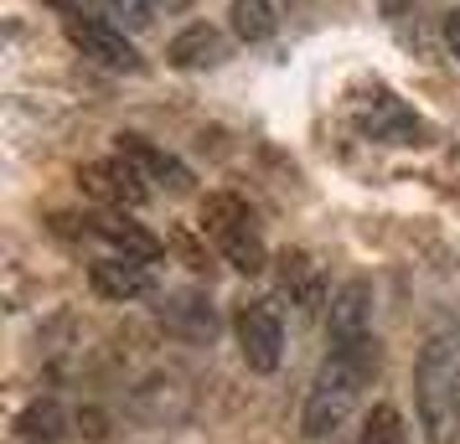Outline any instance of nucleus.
<instances>
[{"label": "nucleus", "mask_w": 460, "mask_h": 444, "mask_svg": "<svg viewBox=\"0 0 460 444\" xmlns=\"http://www.w3.org/2000/svg\"><path fill=\"white\" fill-rule=\"evenodd\" d=\"M383 367V346L377 336H362V341H347V346H332L326 367L315 372L311 393H305V414H300V434L305 440H332L341 423L352 419L362 387L377 378Z\"/></svg>", "instance_id": "f257e3e1"}, {"label": "nucleus", "mask_w": 460, "mask_h": 444, "mask_svg": "<svg viewBox=\"0 0 460 444\" xmlns=\"http://www.w3.org/2000/svg\"><path fill=\"white\" fill-rule=\"evenodd\" d=\"M414 408L429 444H460V346L456 341H424L414 361Z\"/></svg>", "instance_id": "f03ea898"}, {"label": "nucleus", "mask_w": 460, "mask_h": 444, "mask_svg": "<svg viewBox=\"0 0 460 444\" xmlns=\"http://www.w3.org/2000/svg\"><path fill=\"white\" fill-rule=\"evenodd\" d=\"M202 233L217 243V254L228 258L238 274H259L270 264V248H264V238L253 228L249 202L233 196V191H212L208 202H202Z\"/></svg>", "instance_id": "7ed1b4c3"}, {"label": "nucleus", "mask_w": 460, "mask_h": 444, "mask_svg": "<svg viewBox=\"0 0 460 444\" xmlns=\"http://www.w3.org/2000/svg\"><path fill=\"white\" fill-rule=\"evenodd\" d=\"M233 331H238V352L249 361V372H264L270 378L279 357H285V326H279V310L270 300H243L238 316H233Z\"/></svg>", "instance_id": "20e7f679"}, {"label": "nucleus", "mask_w": 460, "mask_h": 444, "mask_svg": "<svg viewBox=\"0 0 460 444\" xmlns=\"http://www.w3.org/2000/svg\"><path fill=\"white\" fill-rule=\"evenodd\" d=\"M67 42L78 47L88 63L109 67V73H140L146 67V57L125 37V26L99 22V16H67Z\"/></svg>", "instance_id": "39448f33"}, {"label": "nucleus", "mask_w": 460, "mask_h": 444, "mask_svg": "<svg viewBox=\"0 0 460 444\" xmlns=\"http://www.w3.org/2000/svg\"><path fill=\"white\" fill-rule=\"evenodd\" d=\"M78 181L93 202H109V207H146L150 202V187H146V170L125 161V155H114V161H88L78 170Z\"/></svg>", "instance_id": "423d86ee"}, {"label": "nucleus", "mask_w": 460, "mask_h": 444, "mask_svg": "<svg viewBox=\"0 0 460 444\" xmlns=\"http://www.w3.org/2000/svg\"><path fill=\"white\" fill-rule=\"evenodd\" d=\"M146 264H150V258L109 254V258H99V264H88V284H93V295L129 305V300H140V295H150V290H155V279H150Z\"/></svg>", "instance_id": "0eeeda50"}, {"label": "nucleus", "mask_w": 460, "mask_h": 444, "mask_svg": "<svg viewBox=\"0 0 460 444\" xmlns=\"http://www.w3.org/2000/svg\"><path fill=\"white\" fill-rule=\"evenodd\" d=\"M326 331H332V346L373 336V284H367V279H347V284L332 295Z\"/></svg>", "instance_id": "6e6552de"}, {"label": "nucleus", "mask_w": 460, "mask_h": 444, "mask_svg": "<svg viewBox=\"0 0 460 444\" xmlns=\"http://www.w3.org/2000/svg\"><path fill=\"white\" fill-rule=\"evenodd\" d=\"M119 155L125 161H135V166L146 170V181H161L166 191H191V170L171 155V150L161 145H150L146 135H135V129H125L119 135Z\"/></svg>", "instance_id": "1a4fd4ad"}, {"label": "nucleus", "mask_w": 460, "mask_h": 444, "mask_svg": "<svg viewBox=\"0 0 460 444\" xmlns=\"http://www.w3.org/2000/svg\"><path fill=\"white\" fill-rule=\"evenodd\" d=\"M88 238H104L114 254H129V258H161V238L146 233L140 222H129L125 212H104V217H88Z\"/></svg>", "instance_id": "9d476101"}, {"label": "nucleus", "mask_w": 460, "mask_h": 444, "mask_svg": "<svg viewBox=\"0 0 460 444\" xmlns=\"http://www.w3.org/2000/svg\"><path fill=\"white\" fill-rule=\"evenodd\" d=\"M166 63L181 67V73H197V67L223 63V31H217V26H208V22L181 26V31L171 37V47H166Z\"/></svg>", "instance_id": "9b49d317"}, {"label": "nucleus", "mask_w": 460, "mask_h": 444, "mask_svg": "<svg viewBox=\"0 0 460 444\" xmlns=\"http://www.w3.org/2000/svg\"><path fill=\"white\" fill-rule=\"evenodd\" d=\"M279 284H285V295L305 310V316H315L321 305H326V279H321V264H315L311 254H279Z\"/></svg>", "instance_id": "f8f14e48"}, {"label": "nucleus", "mask_w": 460, "mask_h": 444, "mask_svg": "<svg viewBox=\"0 0 460 444\" xmlns=\"http://www.w3.org/2000/svg\"><path fill=\"white\" fill-rule=\"evenodd\" d=\"M161 320H166L176 336L187 341H212V331H217V316H212V305L202 295H171L166 305H161Z\"/></svg>", "instance_id": "ddd939ff"}, {"label": "nucleus", "mask_w": 460, "mask_h": 444, "mask_svg": "<svg viewBox=\"0 0 460 444\" xmlns=\"http://www.w3.org/2000/svg\"><path fill=\"white\" fill-rule=\"evenodd\" d=\"M233 37L238 42H270L274 37V5L270 0H233Z\"/></svg>", "instance_id": "4468645a"}, {"label": "nucleus", "mask_w": 460, "mask_h": 444, "mask_svg": "<svg viewBox=\"0 0 460 444\" xmlns=\"http://www.w3.org/2000/svg\"><path fill=\"white\" fill-rule=\"evenodd\" d=\"M63 423L67 419H63V408H58V403H31L16 429H22V440H31V444H58V440H63Z\"/></svg>", "instance_id": "2eb2a0df"}, {"label": "nucleus", "mask_w": 460, "mask_h": 444, "mask_svg": "<svg viewBox=\"0 0 460 444\" xmlns=\"http://www.w3.org/2000/svg\"><path fill=\"white\" fill-rule=\"evenodd\" d=\"M362 444H409L403 419H398L394 403H377L373 414H367V423H362Z\"/></svg>", "instance_id": "dca6fc26"}, {"label": "nucleus", "mask_w": 460, "mask_h": 444, "mask_svg": "<svg viewBox=\"0 0 460 444\" xmlns=\"http://www.w3.org/2000/svg\"><path fill=\"white\" fill-rule=\"evenodd\" d=\"M104 16H114L125 31H146L155 22V0H104Z\"/></svg>", "instance_id": "f3484780"}, {"label": "nucleus", "mask_w": 460, "mask_h": 444, "mask_svg": "<svg viewBox=\"0 0 460 444\" xmlns=\"http://www.w3.org/2000/svg\"><path fill=\"white\" fill-rule=\"evenodd\" d=\"M445 42H450V57L460 63V11H450V16H445Z\"/></svg>", "instance_id": "a211bd4d"}, {"label": "nucleus", "mask_w": 460, "mask_h": 444, "mask_svg": "<svg viewBox=\"0 0 460 444\" xmlns=\"http://www.w3.org/2000/svg\"><path fill=\"white\" fill-rule=\"evenodd\" d=\"M47 5H52V11H67V16H84L88 0H47Z\"/></svg>", "instance_id": "6ab92c4d"}, {"label": "nucleus", "mask_w": 460, "mask_h": 444, "mask_svg": "<svg viewBox=\"0 0 460 444\" xmlns=\"http://www.w3.org/2000/svg\"><path fill=\"white\" fill-rule=\"evenodd\" d=\"M383 5H388V11H398V5H403V0H383Z\"/></svg>", "instance_id": "aec40b11"}, {"label": "nucleus", "mask_w": 460, "mask_h": 444, "mask_svg": "<svg viewBox=\"0 0 460 444\" xmlns=\"http://www.w3.org/2000/svg\"><path fill=\"white\" fill-rule=\"evenodd\" d=\"M166 5H187V0H166Z\"/></svg>", "instance_id": "412c9836"}]
</instances>
